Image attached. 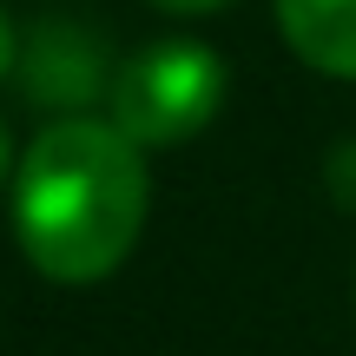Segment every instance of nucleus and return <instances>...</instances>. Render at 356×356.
<instances>
[{
    "mask_svg": "<svg viewBox=\"0 0 356 356\" xmlns=\"http://www.w3.org/2000/svg\"><path fill=\"white\" fill-rule=\"evenodd\" d=\"M7 218L20 257L47 284H99L139 251L152 218L145 152L106 113L47 119L26 139L7 185Z\"/></svg>",
    "mask_w": 356,
    "mask_h": 356,
    "instance_id": "1",
    "label": "nucleus"
},
{
    "mask_svg": "<svg viewBox=\"0 0 356 356\" xmlns=\"http://www.w3.org/2000/svg\"><path fill=\"white\" fill-rule=\"evenodd\" d=\"M225 60L204 40H152L132 60H119L113 92H106V119L126 132L139 152H172L191 145L218 113H225Z\"/></svg>",
    "mask_w": 356,
    "mask_h": 356,
    "instance_id": "2",
    "label": "nucleus"
},
{
    "mask_svg": "<svg viewBox=\"0 0 356 356\" xmlns=\"http://www.w3.org/2000/svg\"><path fill=\"white\" fill-rule=\"evenodd\" d=\"M113 53L99 47L86 20L73 13H47L20 33V99L40 119H79V113H106V92H113Z\"/></svg>",
    "mask_w": 356,
    "mask_h": 356,
    "instance_id": "3",
    "label": "nucleus"
},
{
    "mask_svg": "<svg viewBox=\"0 0 356 356\" xmlns=\"http://www.w3.org/2000/svg\"><path fill=\"white\" fill-rule=\"evenodd\" d=\"M284 47L323 79H356V0H270Z\"/></svg>",
    "mask_w": 356,
    "mask_h": 356,
    "instance_id": "4",
    "label": "nucleus"
},
{
    "mask_svg": "<svg viewBox=\"0 0 356 356\" xmlns=\"http://www.w3.org/2000/svg\"><path fill=\"white\" fill-rule=\"evenodd\" d=\"M323 185H330L337 211H350V218H356V132L330 145V159H323Z\"/></svg>",
    "mask_w": 356,
    "mask_h": 356,
    "instance_id": "5",
    "label": "nucleus"
},
{
    "mask_svg": "<svg viewBox=\"0 0 356 356\" xmlns=\"http://www.w3.org/2000/svg\"><path fill=\"white\" fill-rule=\"evenodd\" d=\"M13 66H20V26H13V13L0 7V79H13Z\"/></svg>",
    "mask_w": 356,
    "mask_h": 356,
    "instance_id": "6",
    "label": "nucleus"
},
{
    "mask_svg": "<svg viewBox=\"0 0 356 356\" xmlns=\"http://www.w3.org/2000/svg\"><path fill=\"white\" fill-rule=\"evenodd\" d=\"M145 7L172 13V20H198V13H218V7H231V0H145Z\"/></svg>",
    "mask_w": 356,
    "mask_h": 356,
    "instance_id": "7",
    "label": "nucleus"
},
{
    "mask_svg": "<svg viewBox=\"0 0 356 356\" xmlns=\"http://www.w3.org/2000/svg\"><path fill=\"white\" fill-rule=\"evenodd\" d=\"M13 165H20V159H13V139H7V119H0V191L13 185Z\"/></svg>",
    "mask_w": 356,
    "mask_h": 356,
    "instance_id": "8",
    "label": "nucleus"
}]
</instances>
